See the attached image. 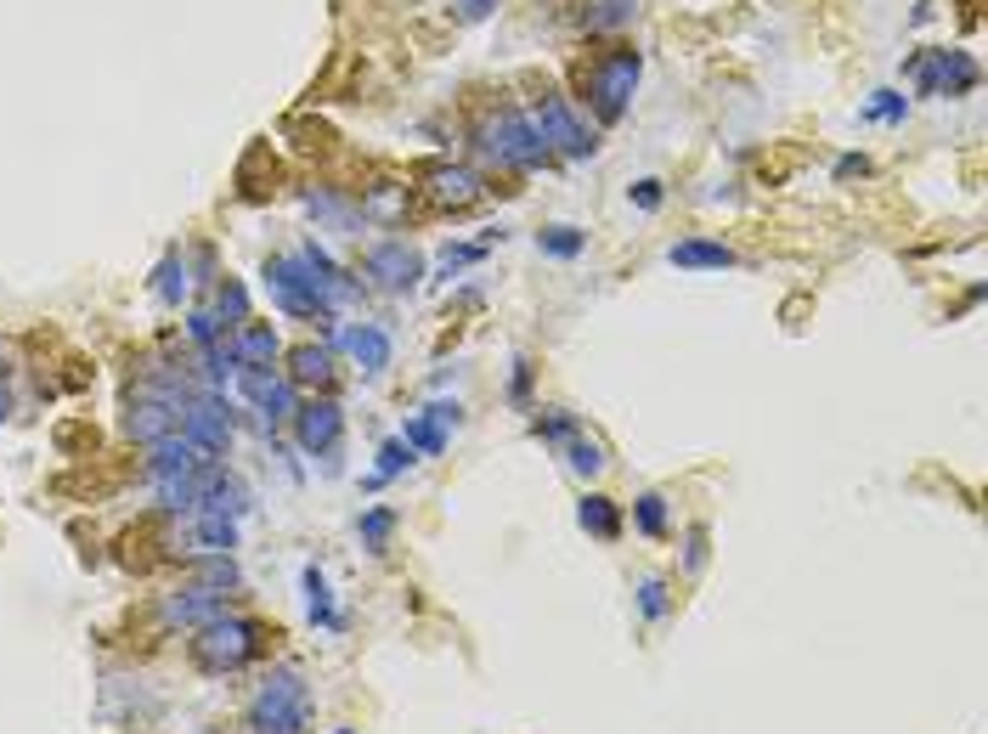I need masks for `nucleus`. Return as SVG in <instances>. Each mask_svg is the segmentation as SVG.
I'll use <instances>...</instances> for the list:
<instances>
[{
	"instance_id": "dca6fc26",
	"label": "nucleus",
	"mask_w": 988,
	"mask_h": 734,
	"mask_svg": "<svg viewBox=\"0 0 988 734\" xmlns=\"http://www.w3.org/2000/svg\"><path fill=\"white\" fill-rule=\"evenodd\" d=\"M215 616H226V599L221 594H210V587H181V594H170L164 599V621L170 627H210Z\"/></svg>"
},
{
	"instance_id": "09e8293b",
	"label": "nucleus",
	"mask_w": 988,
	"mask_h": 734,
	"mask_svg": "<svg viewBox=\"0 0 988 734\" xmlns=\"http://www.w3.org/2000/svg\"><path fill=\"white\" fill-rule=\"evenodd\" d=\"M339 734H351V728H339Z\"/></svg>"
},
{
	"instance_id": "f8f14e48",
	"label": "nucleus",
	"mask_w": 988,
	"mask_h": 734,
	"mask_svg": "<svg viewBox=\"0 0 988 734\" xmlns=\"http://www.w3.org/2000/svg\"><path fill=\"white\" fill-rule=\"evenodd\" d=\"M294 435H300V447H306V453L333 458V453H339V435H344V413H339V402L317 396V402H306V407H294Z\"/></svg>"
},
{
	"instance_id": "c756f323",
	"label": "nucleus",
	"mask_w": 988,
	"mask_h": 734,
	"mask_svg": "<svg viewBox=\"0 0 988 734\" xmlns=\"http://www.w3.org/2000/svg\"><path fill=\"white\" fill-rule=\"evenodd\" d=\"M187 283H192V277H187V260H181V255H164V260H159V272H153V294H159L164 306H181Z\"/></svg>"
},
{
	"instance_id": "f257e3e1",
	"label": "nucleus",
	"mask_w": 988,
	"mask_h": 734,
	"mask_svg": "<svg viewBox=\"0 0 988 734\" xmlns=\"http://www.w3.org/2000/svg\"><path fill=\"white\" fill-rule=\"evenodd\" d=\"M249 734H306L311 728V690L300 667H272L249 701Z\"/></svg>"
},
{
	"instance_id": "2f4dec72",
	"label": "nucleus",
	"mask_w": 988,
	"mask_h": 734,
	"mask_svg": "<svg viewBox=\"0 0 988 734\" xmlns=\"http://www.w3.org/2000/svg\"><path fill=\"white\" fill-rule=\"evenodd\" d=\"M357 531H362V549H368V554H384L390 536H395V514H390V509H368V514L357 520Z\"/></svg>"
},
{
	"instance_id": "bb28decb",
	"label": "nucleus",
	"mask_w": 988,
	"mask_h": 734,
	"mask_svg": "<svg viewBox=\"0 0 988 734\" xmlns=\"http://www.w3.org/2000/svg\"><path fill=\"white\" fill-rule=\"evenodd\" d=\"M402 440L413 453H424V458H440L447 453V429H440L429 413H418V418H407V429H402Z\"/></svg>"
},
{
	"instance_id": "7ed1b4c3",
	"label": "nucleus",
	"mask_w": 988,
	"mask_h": 734,
	"mask_svg": "<svg viewBox=\"0 0 988 734\" xmlns=\"http://www.w3.org/2000/svg\"><path fill=\"white\" fill-rule=\"evenodd\" d=\"M638 74H645V57L633 52V45H610V52H599L593 63L576 68V85L587 96V108L599 114V125H616L633 103V91H638Z\"/></svg>"
},
{
	"instance_id": "a19ab883",
	"label": "nucleus",
	"mask_w": 988,
	"mask_h": 734,
	"mask_svg": "<svg viewBox=\"0 0 988 734\" xmlns=\"http://www.w3.org/2000/svg\"><path fill=\"white\" fill-rule=\"evenodd\" d=\"M576 429H582V424H576L571 413H542V418H537V435H542V440H554V447H565Z\"/></svg>"
},
{
	"instance_id": "f03ea898",
	"label": "nucleus",
	"mask_w": 988,
	"mask_h": 734,
	"mask_svg": "<svg viewBox=\"0 0 988 734\" xmlns=\"http://www.w3.org/2000/svg\"><path fill=\"white\" fill-rule=\"evenodd\" d=\"M272 639H277V632H272L266 621H249V616H215L210 627H198L192 661L204 667V672H243L249 661L266 656Z\"/></svg>"
},
{
	"instance_id": "b1692460",
	"label": "nucleus",
	"mask_w": 988,
	"mask_h": 734,
	"mask_svg": "<svg viewBox=\"0 0 988 734\" xmlns=\"http://www.w3.org/2000/svg\"><path fill=\"white\" fill-rule=\"evenodd\" d=\"M576 525H582L587 536H599V543H616V536H622V503L587 492V498L576 503Z\"/></svg>"
},
{
	"instance_id": "412c9836",
	"label": "nucleus",
	"mask_w": 988,
	"mask_h": 734,
	"mask_svg": "<svg viewBox=\"0 0 988 734\" xmlns=\"http://www.w3.org/2000/svg\"><path fill=\"white\" fill-rule=\"evenodd\" d=\"M667 260L683 266V272H729L734 249H729V243H712V237H678L667 249Z\"/></svg>"
},
{
	"instance_id": "79ce46f5",
	"label": "nucleus",
	"mask_w": 988,
	"mask_h": 734,
	"mask_svg": "<svg viewBox=\"0 0 988 734\" xmlns=\"http://www.w3.org/2000/svg\"><path fill=\"white\" fill-rule=\"evenodd\" d=\"M627 199H633L638 210H645V215H656V210H661V199H667V192H661V181L650 175V181H638V187L627 192Z\"/></svg>"
},
{
	"instance_id": "37998d69",
	"label": "nucleus",
	"mask_w": 988,
	"mask_h": 734,
	"mask_svg": "<svg viewBox=\"0 0 988 734\" xmlns=\"http://www.w3.org/2000/svg\"><path fill=\"white\" fill-rule=\"evenodd\" d=\"M509 402H514V407H525V402H531V362H525V357H520V362H514V373H509Z\"/></svg>"
},
{
	"instance_id": "393cba45",
	"label": "nucleus",
	"mask_w": 988,
	"mask_h": 734,
	"mask_svg": "<svg viewBox=\"0 0 988 734\" xmlns=\"http://www.w3.org/2000/svg\"><path fill=\"white\" fill-rule=\"evenodd\" d=\"M565 464H571L582 480H593V475H605L610 453H605V440H599V435H582V429H576V435L565 440Z\"/></svg>"
},
{
	"instance_id": "a211bd4d",
	"label": "nucleus",
	"mask_w": 988,
	"mask_h": 734,
	"mask_svg": "<svg viewBox=\"0 0 988 734\" xmlns=\"http://www.w3.org/2000/svg\"><path fill=\"white\" fill-rule=\"evenodd\" d=\"M176 407L170 402H159V396H136L130 402V413H125V429H130V440H141V447H153V440H164V435H176Z\"/></svg>"
},
{
	"instance_id": "2eb2a0df",
	"label": "nucleus",
	"mask_w": 988,
	"mask_h": 734,
	"mask_svg": "<svg viewBox=\"0 0 988 734\" xmlns=\"http://www.w3.org/2000/svg\"><path fill=\"white\" fill-rule=\"evenodd\" d=\"M198 509H210V514H243L249 509V492H243V480L237 475H226V464H210L204 475H198ZM192 509V514H198Z\"/></svg>"
},
{
	"instance_id": "a878e982",
	"label": "nucleus",
	"mask_w": 988,
	"mask_h": 734,
	"mask_svg": "<svg viewBox=\"0 0 988 734\" xmlns=\"http://www.w3.org/2000/svg\"><path fill=\"white\" fill-rule=\"evenodd\" d=\"M210 311H215L221 322H232V328H237V322H249V288H243L237 277H221V283H215V306H210Z\"/></svg>"
},
{
	"instance_id": "c03bdc74",
	"label": "nucleus",
	"mask_w": 988,
	"mask_h": 734,
	"mask_svg": "<svg viewBox=\"0 0 988 734\" xmlns=\"http://www.w3.org/2000/svg\"><path fill=\"white\" fill-rule=\"evenodd\" d=\"M491 7H498V0H453V18L458 23H480V18H491Z\"/></svg>"
},
{
	"instance_id": "5701e85b",
	"label": "nucleus",
	"mask_w": 988,
	"mask_h": 734,
	"mask_svg": "<svg viewBox=\"0 0 988 734\" xmlns=\"http://www.w3.org/2000/svg\"><path fill=\"white\" fill-rule=\"evenodd\" d=\"M362 221H379V226H395L407 215V187H395V181H373V187H362Z\"/></svg>"
},
{
	"instance_id": "473e14b6",
	"label": "nucleus",
	"mask_w": 988,
	"mask_h": 734,
	"mask_svg": "<svg viewBox=\"0 0 988 734\" xmlns=\"http://www.w3.org/2000/svg\"><path fill=\"white\" fill-rule=\"evenodd\" d=\"M638 610H645V621H667V610H672L667 576H645V582H638Z\"/></svg>"
},
{
	"instance_id": "c9c22d12",
	"label": "nucleus",
	"mask_w": 988,
	"mask_h": 734,
	"mask_svg": "<svg viewBox=\"0 0 988 734\" xmlns=\"http://www.w3.org/2000/svg\"><path fill=\"white\" fill-rule=\"evenodd\" d=\"M707 554H712V531H707V525H689V531H683V576H701V571H707Z\"/></svg>"
},
{
	"instance_id": "39448f33",
	"label": "nucleus",
	"mask_w": 988,
	"mask_h": 734,
	"mask_svg": "<svg viewBox=\"0 0 988 734\" xmlns=\"http://www.w3.org/2000/svg\"><path fill=\"white\" fill-rule=\"evenodd\" d=\"M904 74L915 79L921 96H966L977 85V63H971V52H960V45H932V52L904 63Z\"/></svg>"
},
{
	"instance_id": "4be33fe9",
	"label": "nucleus",
	"mask_w": 988,
	"mask_h": 734,
	"mask_svg": "<svg viewBox=\"0 0 988 734\" xmlns=\"http://www.w3.org/2000/svg\"><path fill=\"white\" fill-rule=\"evenodd\" d=\"M237 549V520L232 514H192V554H232Z\"/></svg>"
},
{
	"instance_id": "72a5a7b5",
	"label": "nucleus",
	"mask_w": 988,
	"mask_h": 734,
	"mask_svg": "<svg viewBox=\"0 0 988 734\" xmlns=\"http://www.w3.org/2000/svg\"><path fill=\"white\" fill-rule=\"evenodd\" d=\"M633 23V0H593L582 12V29H622Z\"/></svg>"
},
{
	"instance_id": "f704fd0d",
	"label": "nucleus",
	"mask_w": 988,
	"mask_h": 734,
	"mask_svg": "<svg viewBox=\"0 0 988 734\" xmlns=\"http://www.w3.org/2000/svg\"><path fill=\"white\" fill-rule=\"evenodd\" d=\"M413 464H418V453L407 447L402 435H395V440H384V447H379V469H373V475H379V480H395V475H407Z\"/></svg>"
},
{
	"instance_id": "4468645a",
	"label": "nucleus",
	"mask_w": 988,
	"mask_h": 734,
	"mask_svg": "<svg viewBox=\"0 0 988 734\" xmlns=\"http://www.w3.org/2000/svg\"><path fill=\"white\" fill-rule=\"evenodd\" d=\"M339 351L351 357L368 379H379V373L390 368V333H384L379 322H351V328L339 333Z\"/></svg>"
},
{
	"instance_id": "f3484780",
	"label": "nucleus",
	"mask_w": 988,
	"mask_h": 734,
	"mask_svg": "<svg viewBox=\"0 0 988 734\" xmlns=\"http://www.w3.org/2000/svg\"><path fill=\"white\" fill-rule=\"evenodd\" d=\"M333 379H339L333 345H294L288 351V384L294 390H328Z\"/></svg>"
},
{
	"instance_id": "aec40b11",
	"label": "nucleus",
	"mask_w": 988,
	"mask_h": 734,
	"mask_svg": "<svg viewBox=\"0 0 988 734\" xmlns=\"http://www.w3.org/2000/svg\"><path fill=\"white\" fill-rule=\"evenodd\" d=\"M306 210H311L317 226H328V232H357V226H362V204L344 199L339 187H311V192H306Z\"/></svg>"
},
{
	"instance_id": "1a4fd4ad",
	"label": "nucleus",
	"mask_w": 988,
	"mask_h": 734,
	"mask_svg": "<svg viewBox=\"0 0 988 734\" xmlns=\"http://www.w3.org/2000/svg\"><path fill=\"white\" fill-rule=\"evenodd\" d=\"M531 125H537V136H542V141H549V153H554V147H560L565 159H587V153H593L587 125L576 119V108L565 103V96H554V91H542V96H537Z\"/></svg>"
},
{
	"instance_id": "6e6552de",
	"label": "nucleus",
	"mask_w": 988,
	"mask_h": 734,
	"mask_svg": "<svg viewBox=\"0 0 988 734\" xmlns=\"http://www.w3.org/2000/svg\"><path fill=\"white\" fill-rule=\"evenodd\" d=\"M181 435L210 458H221L232 447V407H226L221 390H198V396L181 407Z\"/></svg>"
},
{
	"instance_id": "c85d7f7f",
	"label": "nucleus",
	"mask_w": 988,
	"mask_h": 734,
	"mask_svg": "<svg viewBox=\"0 0 988 734\" xmlns=\"http://www.w3.org/2000/svg\"><path fill=\"white\" fill-rule=\"evenodd\" d=\"M306 610H311V621H317V627H344V621L333 616V594H328V576H322L317 565H306Z\"/></svg>"
},
{
	"instance_id": "ddd939ff",
	"label": "nucleus",
	"mask_w": 988,
	"mask_h": 734,
	"mask_svg": "<svg viewBox=\"0 0 988 734\" xmlns=\"http://www.w3.org/2000/svg\"><path fill=\"white\" fill-rule=\"evenodd\" d=\"M210 464H221V458H210V453H198L187 435H164V440H153V458H147V469H153V480H192V475H204Z\"/></svg>"
},
{
	"instance_id": "cd10ccee",
	"label": "nucleus",
	"mask_w": 988,
	"mask_h": 734,
	"mask_svg": "<svg viewBox=\"0 0 988 734\" xmlns=\"http://www.w3.org/2000/svg\"><path fill=\"white\" fill-rule=\"evenodd\" d=\"M198 587H210V594H237L243 576H237L232 554H204V565H198Z\"/></svg>"
},
{
	"instance_id": "e433bc0d",
	"label": "nucleus",
	"mask_w": 988,
	"mask_h": 734,
	"mask_svg": "<svg viewBox=\"0 0 988 734\" xmlns=\"http://www.w3.org/2000/svg\"><path fill=\"white\" fill-rule=\"evenodd\" d=\"M633 514H638V531L645 536H667V498L661 492H645L633 503Z\"/></svg>"
},
{
	"instance_id": "7c9ffc66",
	"label": "nucleus",
	"mask_w": 988,
	"mask_h": 734,
	"mask_svg": "<svg viewBox=\"0 0 988 734\" xmlns=\"http://www.w3.org/2000/svg\"><path fill=\"white\" fill-rule=\"evenodd\" d=\"M537 243H542V255H554V260H576V255L587 249V232H576V226H549V232H537Z\"/></svg>"
},
{
	"instance_id": "4c0bfd02",
	"label": "nucleus",
	"mask_w": 988,
	"mask_h": 734,
	"mask_svg": "<svg viewBox=\"0 0 988 734\" xmlns=\"http://www.w3.org/2000/svg\"><path fill=\"white\" fill-rule=\"evenodd\" d=\"M904 114H910V96H899V91H875L864 108V119H881V125H904Z\"/></svg>"
},
{
	"instance_id": "a18cd8bd",
	"label": "nucleus",
	"mask_w": 988,
	"mask_h": 734,
	"mask_svg": "<svg viewBox=\"0 0 988 734\" xmlns=\"http://www.w3.org/2000/svg\"><path fill=\"white\" fill-rule=\"evenodd\" d=\"M424 413H429V418H435L440 429H447V424H458V418H464V407H458V402H429Z\"/></svg>"
},
{
	"instance_id": "6ab92c4d",
	"label": "nucleus",
	"mask_w": 988,
	"mask_h": 734,
	"mask_svg": "<svg viewBox=\"0 0 988 734\" xmlns=\"http://www.w3.org/2000/svg\"><path fill=\"white\" fill-rule=\"evenodd\" d=\"M226 345L237 351V368H272L277 351H283V345H277V328H272V322H255V317L237 322Z\"/></svg>"
},
{
	"instance_id": "de8ad7c7",
	"label": "nucleus",
	"mask_w": 988,
	"mask_h": 734,
	"mask_svg": "<svg viewBox=\"0 0 988 734\" xmlns=\"http://www.w3.org/2000/svg\"><path fill=\"white\" fill-rule=\"evenodd\" d=\"M0 418H12V390H0Z\"/></svg>"
},
{
	"instance_id": "0eeeda50",
	"label": "nucleus",
	"mask_w": 988,
	"mask_h": 734,
	"mask_svg": "<svg viewBox=\"0 0 988 734\" xmlns=\"http://www.w3.org/2000/svg\"><path fill=\"white\" fill-rule=\"evenodd\" d=\"M362 277L373 288H384V294H407V288L424 283V255L413 249L407 237H384V243H373V249L362 255Z\"/></svg>"
},
{
	"instance_id": "9b49d317",
	"label": "nucleus",
	"mask_w": 988,
	"mask_h": 734,
	"mask_svg": "<svg viewBox=\"0 0 988 734\" xmlns=\"http://www.w3.org/2000/svg\"><path fill=\"white\" fill-rule=\"evenodd\" d=\"M418 181H424V192H429L435 210H475L480 192H486L469 164H424Z\"/></svg>"
},
{
	"instance_id": "9d476101",
	"label": "nucleus",
	"mask_w": 988,
	"mask_h": 734,
	"mask_svg": "<svg viewBox=\"0 0 988 734\" xmlns=\"http://www.w3.org/2000/svg\"><path fill=\"white\" fill-rule=\"evenodd\" d=\"M237 390L249 396V407L261 413V424L272 429V424H283V418H294V384L283 379V373H272V368H237Z\"/></svg>"
},
{
	"instance_id": "49530a36",
	"label": "nucleus",
	"mask_w": 988,
	"mask_h": 734,
	"mask_svg": "<svg viewBox=\"0 0 988 734\" xmlns=\"http://www.w3.org/2000/svg\"><path fill=\"white\" fill-rule=\"evenodd\" d=\"M848 175H870V159H864V153H848V159H836V181H848Z\"/></svg>"
},
{
	"instance_id": "423d86ee",
	"label": "nucleus",
	"mask_w": 988,
	"mask_h": 734,
	"mask_svg": "<svg viewBox=\"0 0 988 734\" xmlns=\"http://www.w3.org/2000/svg\"><path fill=\"white\" fill-rule=\"evenodd\" d=\"M266 288H272V300H277L288 317H328V306H322V294H317L311 266H306L300 249L266 260Z\"/></svg>"
},
{
	"instance_id": "58836bf2",
	"label": "nucleus",
	"mask_w": 988,
	"mask_h": 734,
	"mask_svg": "<svg viewBox=\"0 0 988 734\" xmlns=\"http://www.w3.org/2000/svg\"><path fill=\"white\" fill-rule=\"evenodd\" d=\"M187 333H192V339H198V345H204V351H210V345H221V333H226V322H221V317H215L210 306H198V311L187 317Z\"/></svg>"
},
{
	"instance_id": "ea45409f",
	"label": "nucleus",
	"mask_w": 988,
	"mask_h": 734,
	"mask_svg": "<svg viewBox=\"0 0 988 734\" xmlns=\"http://www.w3.org/2000/svg\"><path fill=\"white\" fill-rule=\"evenodd\" d=\"M486 260V243H447V249H440V272H464V266H480Z\"/></svg>"
},
{
	"instance_id": "20e7f679",
	"label": "nucleus",
	"mask_w": 988,
	"mask_h": 734,
	"mask_svg": "<svg viewBox=\"0 0 988 734\" xmlns=\"http://www.w3.org/2000/svg\"><path fill=\"white\" fill-rule=\"evenodd\" d=\"M475 141H480V153H486L491 164H503V170H537V164H549V141L537 136L531 114H520V108H491V114L480 119Z\"/></svg>"
}]
</instances>
